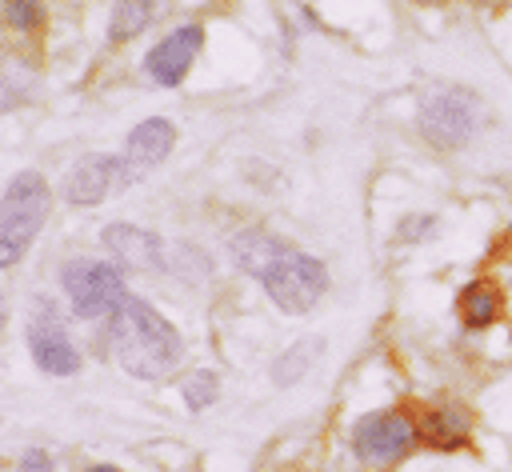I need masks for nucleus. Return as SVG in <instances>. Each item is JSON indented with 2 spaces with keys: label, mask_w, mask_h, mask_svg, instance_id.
Segmentation results:
<instances>
[{
  "label": "nucleus",
  "mask_w": 512,
  "mask_h": 472,
  "mask_svg": "<svg viewBox=\"0 0 512 472\" xmlns=\"http://www.w3.org/2000/svg\"><path fill=\"white\" fill-rule=\"evenodd\" d=\"M232 256L248 276H256L264 284V292L272 296V304L280 312L300 316L328 288V268L316 256H308L268 232H240L232 240Z\"/></svg>",
  "instance_id": "1"
},
{
  "label": "nucleus",
  "mask_w": 512,
  "mask_h": 472,
  "mask_svg": "<svg viewBox=\"0 0 512 472\" xmlns=\"http://www.w3.org/2000/svg\"><path fill=\"white\" fill-rule=\"evenodd\" d=\"M112 356L128 376L160 380L180 364L184 344H180V332L152 304H144L140 296H128L112 316Z\"/></svg>",
  "instance_id": "2"
},
{
  "label": "nucleus",
  "mask_w": 512,
  "mask_h": 472,
  "mask_svg": "<svg viewBox=\"0 0 512 472\" xmlns=\"http://www.w3.org/2000/svg\"><path fill=\"white\" fill-rule=\"evenodd\" d=\"M48 184L40 172H20L0 196V268H12L48 216Z\"/></svg>",
  "instance_id": "3"
},
{
  "label": "nucleus",
  "mask_w": 512,
  "mask_h": 472,
  "mask_svg": "<svg viewBox=\"0 0 512 472\" xmlns=\"http://www.w3.org/2000/svg\"><path fill=\"white\" fill-rule=\"evenodd\" d=\"M60 284H64L72 312L84 320H100V316L112 320L116 308L128 300L120 268H112L104 260H68L60 272Z\"/></svg>",
  "instance_id": "4"
},
{
  "label": "nucleus",
  "mask_w": 512,
  "mask_h": 472,
  "mask_svg": "<svg viewBox=\"0 0 512 472\" xmlns=\"http://www.w3.org/2000/svg\"><path fill=\"white\" fill-rule=\"evenodd\" d=\"M420 432H424V428H420L408 412L384 408V412H372V416L356 420V428H352V448H356V456H360L364 464L384 468V464H396L400 456H408V452L416 448Z\"/></svg>",
  "instance_id": "5"
},
{
  "label": "nucleus",
  "mask_w": 512,
  "mask_h": 472,
  "mask_svg": "<svg viewBox=\"0 0 512 472\" xmlns=\"http://www.w3.org/2000/svg\"><path fill=\"white\" fill-rule=\"evenodd\" d=\"M484 124V108L472 92L464 88H436L424 108H420V128L432 144H444V148H456V144H468L476 136V128Z\"/></svg>",
  "instance_id": "6"
},
{
  "label": "nucleus",
  "mask_w": 512,
  "mask_h": 472,
  "mask_svg": "<svg viewBox=\"0 0 512 472\" xmlns=\"http://www.w3.org/2000/svg\"><path fill=\"white\" fill-rule=\"evenodd\" d=\"M36 300L40 304L32 308V320H28V352H32V360L44 372L68 376V372L80 368V356H76V348H72V340H68L56 308L48 304V296H36Z\"/></svg>",
  "instance_id": "7"
},
{
  "label": "nucleus",
  "mask_w": 512,
  "mask_h": 472,
  "mask_svg": "<svg viewBox=\"0 0 512 472\" xmlns=\"http://www.w3.org/2000/svg\"><path fill=\"white\" fill-rule=\"evenodd\" d=\"M200 40H204V32H200L196 24H180L176 32H168V36L148 52V60H144L148 76H152L156 84H164V88L180 84V80L188 76L192 60H196V52H200Z\"/></svg>",
  "instance_id": "8"
},
{
  "label": "nucleus",
  "mask_w": 512,
  "mask_h": 472,
  "mask_svg": "<svg viewBox=\"0 0 512 472\" xmlns=\"http://www.w3.org/2000/svg\"><path fill=\"white\" fill-rule=\"evenodd\" d=\"M172 144H176V128H172L168 120H160V116L140 120V124L128 132V148H124V160H120L124 176H128V180H132V176H144L148 168H156V164L172 152Z\"/></svg>",
  "instance_id": "9"
},
{
  "label": "nucleus",
  "mask_w": 512,
  "mask_h": 472,
  "mask_svg": "<svg viewBox=\"0 0 512 472\" xmlns=\"http://www.w3.org/2000/svg\"><path fill=\"white\" fill-rule=\"evenodd\" d=\"M116 172H124L116 156H100V152H92V156L76 160V168H72L68 180H64V196H68V204H80V208L100 204V196L112 188Z\"/></svg>",
  "instance_id": "10"
},
{
  "label": "nucleus",
  "mask_w": 512,
  "mask_h": 472,
  "mask_svg": "<svg viewBox=\"0 0 512 472\" xmlns=\"http://www.w3.org/2000/svg\"><path fill=\"white\" fill-rule=\"evenodd\" d=\"M104 248L124 264V268H140V272H152L164 264V244L144 232V228H132V224H108L104 228Z\"/></svg>",
  "instance_id": "11"
},
{
  "label": "nucleus",
  "mask_w": 512,
  "mask_h": 472,
  "mask_svg": "<svg viewBox=\"0 0 512 472\" xmlns=\"http://www.w3.org/2000/svg\"><path fill=\"white\" fill-rule=\"evenodd\" d=\"M460 320L468 324V328H488V324H496V316H500V292L488 284V280H472L464 292H460Z\"/></svg>",
  "instance_id": "12"
},
{
  "label": "nucleus",
  "mask_w": 512,
  "mask_h": 472,
  "mask_svg": "<svg viewBox=\"0 0 512 472\" xmlns=\"http://www.w3.org/2000/svg\"><path fill=\"white\" fill-rule=\"evenodd\" d=\"M320 340H296L288 352H280L276 356V364H272V380L280 384V388H288V384H296L312 364H316V356H320Z\"/></svg>",
  "instance_id": "13"
},
{
  "label": "nucleus",
  "mask_w": 512,
  "mask_h": 472,
  "mask_svg": "<svg viewBox=\"0 0 512 472\" xmlns=\"http://www.w3.org/2000/svg\"><path fill=\"white\" fill-rule=\"evenodd\" d=\"M428 436H432L440 448H452V444H460V440L468 436V420H464L460 412H452V408H440V412L428 416Z\"/></svg>",
  "instance_id": "14"
},
{
  "label": "nucleus",
  "mask_w": 512,
  "mask_h": 472,
  "mask_svg": "<svg viewBox=\"0 0 512 472\" xmlns=\"http://www.w3.org/2000/svg\"><path fill=\"white\" fill-rule=\"evenodd\" d=\"M32 92V72L24 64H0V112L16 108Z\"/></svg>",
  "instance_id": "15"
},
{
  "label": "nucleus",
  "mask_w": 512,
  "mask_h": 472,
  "mask_svg": "<svg viewBox=\"0 0 512 472\" xmlns=\"http://www.w3.org/2000/svg\"><path fill=\"white\" fill-rule=\"evenodd\" d=\"M144 24H148V4L144 0H116V8H112V40L136 36Z\"/></svg>",
  "instance_id": "16"
},
{
  "label": "nucleus",
  "mask_w": 512,
  "mask_h": 472,
  "mask_svg": "<svg viewBox=\"0 0 512 472\" xmlns=\"http://www.w3.org/2000/svg\"><path fill=\"white\" fill-rule=\"evenodd\" d=\"M0 8H4L0 16H4L12 28H20V32H28V28L40 24V0H4Z\"/></svg>",
  "instance_id": "17"
},
{
  "label": "nucleus",
  "mask_w": 512,
  "mask_h": 472,
  "mask_svg": "<svg viewBox=\"0 0 512 472\" xmlns=\"http://www.w3.org/2000/svg\"><path fill=\"white\" fill-rule=\"evenodd\" d=\"M184 400L188 408H208L216 400V376L212 372H196L184 380Z\"/></svg>",
  "instance_id": "18"
},
{
  "label": "nucleus",
  "mask_w": 512,
  "mask_h": 472,
  "mask_svg": "<svg viewBox=\"0 0 512 472\" xmlns=\"http://www.w3.org/2000/svg\"><path fill=\"white\" fill-rule=\"evenodd\" d=\"M20 472H52V460H48L44 452H28V456L20 460Z\"/></svg>",
  "instance_id": "19"
},
{
  "label": "nucleus",
  "mask_w": 512,
  "mask_h": 472,
  "mask_svg": "<svg viewBox=\"0 0 512 472\" xmlns=\"http://www.w3.org/2000/svg\"><path fill=\"white\" fill-rule=\"evenodd\" d=\"M92 472H120V468H108V464H100V468H92Z\"/></svg>",
  "instance_id": "20"
},
{
  "label": "nucleus",
  "mask_w": 512,
  "mask_h": 472,
  "mask_svg": "<svg viewBox=\"0 0 512 472\" xmlns=\"http://www.w3.org/2000/svg\"><path fill=\"white\" fill-rule=\"evenodd\" d=\"M4 320H8V312H4V300H0V328H4Z\"/></svg>",
  "instance_id": "21"
}]
</instances>
